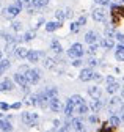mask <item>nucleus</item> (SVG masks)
<instances>
[{
	"mask_svg": "<svg viewBox=\"0 0 124 132\" xmlns=\"http://www.w3.org/2000/svg\"><path fill=\"white\" fill-rule=\"evenodd\" d=\"M65 16H66V19L71 18V16H72V11H71V10H66V11H65Z\"/></svg>",
	"mask_w": 124,
	"mask_h": 132,
	"instance_id": "nucleus-47",
	"label": "nucleus"
},
{
	"mask_svg": "<svg viewBox=\"0 0 124 132\" xmlns=\"http://www.w3.org/2000/svg\"><path fill=\"white\" fill-rule=\"evenodd\" d=\"M104 33H105V36H107V38H112V36L115 35V31H113V28H112V27L105 28V31H104Z\"/></svg>",
	"mask_w": 124,
	"mask_h": 132,
	"instance_id": "nucleus-32",
	"label": "nucleus"
},
{
	"mask_svg": "<svg viewBox=\"0 0 124 132\" xmlns=\"http://www.w3.org/2000/svg\"><path fill=\"white\" fill-rule=\"evenodd\" d=\"M124 46H122V43H119L118 44V47H116V60H119V61H122L124 60Z\"/></svg>",
	"mask_w": 124,
	"mask_h": 132,
	"instance_id": "nucleus-19",
	"label": "nucleus"
},
{
	"mask_svg": "<svg viewBox=\"0 0 124 132\" xmlns=\"http://www.w3.org/2000/svg\"><path fill=\"white\" fill-rule=\"evenodd\" d=\"M119 123H121V118H119V117H116V115H112V117H110V124H112L113 127H118Z\"/></svg>",
	"mask_w": 124,
	"mask_h": 132,
	"instance_id": "nucleus-27",
	"label": "nucleus"
},
{
	"mask_svg": "<svg viewBox=\"0 0 124 132\" xmlns=\"http://www.w3.org/2000/svg\"><path fill=\"white\" fill-rule=\"evenodd\" d=\"M91 76H93V69H91V68H85V69H82V72L79 74V79H80L82 82H88V80H91Z\"/></svg>",
	"mask_w": 124,
	"mask_h": 132,
	"instance_id": "nucleus-7",
	"label": "nucleus"
},
{
	"mask_svg": "<svg viewBox=\"0 0 124 132\" xmlns=\"http://www.w3.org/2000/svg\"><path fill=\"white\" fill-rule=\"evenodd\" d=\"M50 49H52L55 54H61V52H63V49H61V44H60L57 39H52V43H50Z\"/></svg>",
	"mask_w": 124,
	"mask_h": 132,
	"instance_id": "nucleus-15",
	"label": "nucleus"
},
{
	"mask_svg": "<svg viewBox=\"0 0 124 132\" xmlns=\"http://www.w3.org/2000/svg\"><path fill=\"white\" fill-rule=\"evenodd\" d=\"M3 71H5V69L2 68V66H0V76H2V74H3Z\"/></svg>",
	"mask_w": 124,
	"mask_h": 132,
	"instance_id": "nucleus-51",
	"label": "nucleus"
},
{
	"mask_svg": "<svg viewBox=\"0 0 124 132\" xmlns=\"http://www.w3.org/2000/svg\"><path fill=\"white\" fill-rule=\"evenodd\" d=\"M14 80H16V84H19L21 87H25V85H28V82H27L25 76H24V74H21V72L14 74Z\"/></svg>",
	"mask_w": 124,
	"mask_h": 132,
	"instance_id": "nucleus-11",
	"label": "nucleus"
},
{
	"mask_svg": "<svg viewBox=\"0 0 124 132\" xmlns=\"http://www.w3.org/2000/svg\"><path fill=\"white\" fill-rule=\"evenodd\" d=\"M115 2H118V3H119V2H121V0H115Z\"/></svg>",
	"mask_w": 124,
	"mask_h": 132,
	"instance_id": "nucleus-53",
	"label": "nucleus"
},
{
	"mask_svg": "<svg viewBox=\"0 0 124 132\" xmlns=\"http://www.w3.org/2000/svg\"><path fill=\"white\" fill-rule=\"evenodd\" d=\"M98 121V117H96V115H91V117H90V123H96Z\"/></svg>",
	"mask_w": 124,
	"mask_h": 132,
	"instance_id": "nucleus-46",
	"label": "nucleus"
},
{
	"mask_svg": "<svg viewBox=\"0 0 124 132\" xmlns=\"http://www.w3.org/2000/svg\"><path fill=\"white\" fill-rule=\"evenodd\" d=\"M41 57H44V52H38V51H28L27 52V58L30 60V63H36Z\"/></svg>",
	"mask_w": 124,
	"mask_h": 132,
	"instance_id": "nucleus-6",
	"label": "nucleus"
},
{
	"mask_svg": "<svg viewBox=\"0 0 124 132\" xmlns=\"http://www.w3.org/2000/svg\"><path fill=\"white\" fill-rule=\"evenodd\" d=\"M96 51H98V44H96V43H93V44H90V49H88V54H90V55H94V54H96Z\"/></svg>",
	"mask_w": 124,
	"mask_h": 132,
	"instance_id": "nucleus-31",
	"label": "nucleus"
},
{
	"mask_svg": "<svg viewBox=\"0 0 124 132\" xmlns=\"http://www.w3.org/2000/svg\"><path fill=\"white\" fill-rule=\"evenodd\" d=\"M79 28H80L79 22H72V24H71V31H72V33H77V31H79Z\"/></svg>",
	"mask_w": 124,
	"mask_h": 132,
	"instance_id": "nucleus-33",
	"label": "nucleus"
},
{
	"mask_svg": "<svg viewBox=\"0 0 124 132\" xmlns=\"http://www.w3.org/2000/svg\"><path fill=\"white\" fill-rule=\"evenodd\" d=\"M0 109H2V110H8V109H10V105H8V104H5V102H0Z\"/></svg>",
	"mask_w": 124,
	"mask_h": 132,
	"instance_id": "nucleus-45",
	"label": "nucleus"
},
{
	"mask_svg": "<svg viewBox=\"0 0 124 132\" xmlns=\"http://www.w3.org/2000/svg\"><path fill=\"white\" fill-rule=\"evenodd\" d=\"M0 60H2V58H0ZM0 66H2L3 69H8L10 66H11V63H10V60H2V63H0Z\"/></svg>",
	"mask_w": 124,
	"mask_h": 132,
	"instance_id": "nucleus-34",
	"label": "nucleus"
},
{
	"mask_svg": "<svg viewBox=\"0 0 124 132\" xmlns=\"http://www.w3.org/2000/svg\"><path fill=\"white\" fill-rule=\"evenodd\" d=\"M72 112H74V105L68 101V102H66V107H65V115H66V117H71Z\"/></svg>",
	"mask_w": 124,
	"mask_h": 132,
	"instance_id": "nucleus-26",
	"label": "nucleus"
},
{
	"mask_svg": "<svg viewBox=\"0 0 124 132\" xmlns=\"http://www.w3.org/2000/svg\"><path fill=\"white\" fill-rule=\"evenodd\" d=\"M69 126H72L75 130H83V123H82V120L80 118H74L72 121H71V124Z\"/></svg>",
	"mask_w": 124,
	"mask_h": 132,
	"instance_id": "nucleus-13",
	"label": "nucleus"
},
{
	"mask_svg": "<svg viewBox=\"0 0 124 132\" xmlns=\"http://www.w3.org/2000/svg\"><path fill=\"white\" fill-rule=\"evenodd\" d=\"M118 88H119V84H116V82H112V84H108V87H107V93L113 94V93L118 91Z\"/></svg>",
	"mask_w": 124,
	"mask_h": 132,
	"instance_id": "nucleus-21",
	"label": "nucleus"
},
{
	"mask_svg": "<svg viewBox=\"0 0 124 132\" xmlns=\"http://www.w3.org/2000/svg\"><path fill=\"white\" fill-rule=\"evenodd\" d=\"M49 107H50V110L55 112V113H58V112L61 110V102L58 101V97H52V99H50V101H49Z\"/></svg>",
	"mask_w": 124,
	"mask_h": 132,
	"instance_id": "nucleus-8",
	"label": "nucleus"
},
{
	"mask_svg": "<svg viewBox=\"0 0 124 132\" xmlns=\"http://www.w3.org/2000/svg\"><path fill=\"white\" fill-rule=\"evenodd\" d=\"M22 121L28 126H36V121H38V115L36 113H30V112H25L22 113Z\"/></svg>",
	"mask_w": 124,
	"mask_h": 132,
	"instance_id": "nucleus-3",
	"label": "nucleus"
},
{
	"mask_svg": "<svg viewBox=\"0 0 124 132\" xmlns=\"http://www.w3.org/2000/svg\"><path fill=\"white\" fill-rule=\"evenodd\" d=\"M80 64H82V60H80V58H74V61H72V66H75V68H79Z\"/></svg>",
	"mask_w": 124,
	"mask_h": 132,
	"instance_id": "nucleus-38",
	"label": "nucleus"
},
{
	"mask_svg": "<svg viewBox=\"0 0 124 132\" xmlns=\"http://www.w3.org/2000/svg\"><path fill=\"white\" fill-rule=\"evenodd\" d=\"M24 76H25V79H27V82H28V85H35V84H38L39 79H41L38 69H30V68L25 71Z\"/></svg>",
	"mask_w": 124,
	"mask_h": 132,
	"instance_id": "nucleus-1",
	"label": "nucleus"
},
{
	"mask_svg": "<svg viewBox=\"0 0 124 132\" xmlns=\"http://www.w3.org/2000/svg\"><path fill=\"white\" fill-rule=\"evenodd\" d=\"M77 22H79V25H85V24H86V18H85V16H80Z\"/></svg>",
	"mask_w": 124,
	"mask_h": 132,
	"instance_id": "nucleus-40",
	"label": "nucleus"
},
{
	"mask_svg": "<svg viewBox=\"0 0 124 132\" xmlns=\"http://www.w3.org/2000/svg\"><path fill=\"white\" fill-rule=\"evenodd\" d=\"M55 18H57V22H63V21L66 19V16H65V11L58 10V11L55 13Z\"/></svg>",
	"mask_w": 124,
	"mask_h": 132,
	"instance_id": "nucleus-29",
	"label": "nucleus"
},
{
	"mask_svg": "<svg viewBox=\"0 0 124 132\" xmlns=\"http://www.w3.org/2000/svg\"><path fill=\"white\" fill-rule=\"evenodd\" d=\"M47 3H49V0H32V5L35 8H42V6H46Z\"/></svg>",
	"mask_w": 124,
	"mask_h": 132,
	"instance_id": "nucleus-23",
	"label": "nucleus"
},
{
	"mask_svg": "<svg viewBox=\"0 0 124 132\" xmlns=\"http://www.w3.org/2000/svg\"><path fill=\"white\" fill-rule=\"evenodd\" d=\"M14 49H16V41H8L5 46V51L10 54H14Z\"/></svg>",
	"mask_w": 124,
	"mask_h": 132,
	"instance_id": "nucleus-24",
	"label": "nucleus"
},
{
	"mask_svg": "<svg viewBox=\"0 0 124 132\" xmlns=\"http://www.w3.org/2000/svg\"><path fill=\"white\" fill-rule=\"evenodd\" d=\"M11 27H13V30H14V31H19V30L22 28V24H21V22H13V24H11Z\"/></svg>",
	"mask_w": 124,
	"mask_h": 132,
	"instance_id": "nucleus-36",
	"label": "nucleus"
},
{
	"mask_svg": "<svg viewBox=\"0 0 124 132\" xmlns=\"http://www.w3.org/2000/svg\"><path fill=\"white\" fill-rule=\"evenodd\" d=\"M101 107H102L101 99H99V97H93V101H91V104H90V109L96 113V112H99V110H101Z\"/></svg>",
	"mask_w": 124,
	"mask_h": 132,
	"instance_id": "nucleus-9",
	"label": "nucleus"
},
{
	"mask_svg": "<svg viewBox=\"0 0 124 132\" xmlns=\"http://www.w3.org/2000/svg\"><path fill=\"white\" fill-rule=\"evenodd\" d=\"M44 93L49 96V99H52V97H58V90H57V88H52V87H50V88H47Z\"/></svg>",
	"mask_w": 124,
	"mask_h": 132,
	"instance_id": "nucleus-22",
	"label": "nucleus"
},
{
	"mask_svg": "<svg viewBox=\"0 0 124 132\" xmlns=\"http://www.w3.org/2000/svg\"><path fill=\"white\" fill-rule=\"evenodd\" d=\"M27 102H28V104H32V105H38V99H36V96H30Z\"/></svg>",
	"mask_w": 124,
	"mask_h": 132,
	"instance_id": "nucleus-37",
	"label": "nucleus"
},
{
	"mask_svg": "<svg viewBox=\"0 0 124 132\" xmlns=\"http://www.w3.org/2000/svg\"><path fill=\"white\" fill-rule=\"evenodd\" d=\"M27 52H28V49H25V47H16L14 49V55H16L19 60L27 58Z\"/></svg>",
	"mask_w": 124,
	"mask_h": 132,
	"instance_id": "nucleus-10",
	"label": "nucleus"
},
{
	"mask_svg": "<svg viewBox=\"0 0 124 132\" xmlns=\"http://www.w3.org/2000/svg\"><path fill=\"white\" fill-rule=\"evenodd\" d=\"M54 124H55V129H58V126H60V121H58V120H55V123H54Z\"/></svg>",
	"mask_w": 124,
	"mask_h": 132,
	"instance_id": "nucleus-50",
	"label": "nucleus"
},
{
	"mask_svg": "<svg viewBox=\"0 0 124 132\" xmlns=\"http://www.w3.org/2000/svg\"><path fill=\"white\" fill-rule=\"evenodd\" d=\"M68 101H69L72 105H79L80 102H83V101H85V99H83L82 96H79V94H74V96H71V97L68 99Z\"/></svg>",
	"mask_w": 124,
	"mask_h": 132,
	"instance_id": "nucleus-18",
	"label": "nucleus"
},
{
	"mask_svg": "<svg viewBox=\"0 0 124 132\" xmlns=\"http://www.w3.org/2000/svg\"><path fill=\"white\" fill-rule=\"evenodd\" d=\"M21 105H22L21 102H16V104H13V109H16V110H17V109H21Z\"/></svg>",
	"mask_w": 124,
	"mask_h": 132,
	"instance_id": "nucleus-48",
	"label": "nucleus"
},
{
	"mask_svg": "<svg viewBox=\"0 0 124 132\" xmlns=\"http://www.w3.org/2000/svg\"><path fill=\"white\" fill-rule=\"evenodd\" d=\"M102 46H104L105 49H112V47H113V41H112V38H105V39L102 41Z\"/></svg>",
	"mask_w": 124,
	"mask_h": 132,
	"instance_id": "nucleus-30",
	"label": "nucleus"
},
{
	"mask_svg": "<svg viewBox=\"0 0 124 132\" xmlns=\"http://www.w3.org/2000/svg\"><path fill=\"white\" fill-rule=\"evenodd\" d=\"M13 82L10 80V79H5L2 84H0V91H10V90H13Z\"/></svg>",
	"mask_w": 124,
	"mask_h": 132,
	"instance_id": "nucleus-12",
	"label": "nucleus"
},
{
	"mask_svg": "<svg viewBox=\"0 0 124 132\" xmlns=\"http://www.w3.org/2000/svg\"><path fill=\"white\" fill-rule=\"evenodd\" d=\"M96 38H98V35H96L94 31H88L86 35H85V43L93 44V43H96Z\"/></svg>",
	"mask_w": 124,
	"mask_h": 132,
	"instance_id": "nucleus-16",
	"label": "nucleus"
},
{
	"mask_svg": "<svg viewBox=\"0 0 124 132\" xmlns=\"http://www.w3.org/2000/svg\"><path fill=\"white\" fill-rule=\"evenodd\" d=\"M19 13H21V11H19L16 6H14V5H11V6H6V8L3 10V16H5L6 19H14V18H16V16H17Z\"/></svg>",
	"mask_w": 124,
	"mask_h": 132,
	"instance_id": "nucleus-4",
	"label": "nucleus"
},
{
	"mask_svg": "<svg viewBox=\"0 0 124 132\" xmlns=\"http://www.w3.org/2000/svg\"><path fill=\"white\" fill-rule=\"evenodd\" d=\"M115 38L119 41V43H122V39H124V36H122V33H116V35H115Z\"/></svg>",
	"mask_w": 124,
	"mask_h": 132,
	"instance_id": "nucleus-44",
	"label": "nucleus"
},
{
	"mask_svg": "<svg viewBox=\"0 0 124 132\" xmlns=\"http://www.w3.org/2000/svg\"><path fill=\"white\" fill-rule=\"evenodd\" d=\"M14 6H16V8H17V10H19V11H21V10H22V6H24V5H22V3H21V2H19V0H16V2H14Z\"/></svg>",
	"mask_w": 124,
	"mask_h": 132,
	"instance_id": "nucleus-43",
	"label": "nucleus"
},
{
	"mask_svg": "<svg viewBox=\"0 0 124 132\" xmlns=\"http://www.w3.org/2000/svg\"><path fill=\"white\" fill-rule=\"evenodd\" d=\"M58 27H61V22H47L46 24V30L47 31H55Z\"/></svg>",
	"mask_w": 124,
	"mask_h": 132,
	"instance_id": "nucleus-20",
	"label": "nucleus"
},
{
	"mask_svg": "<svg viewBox=\"0 0 124 132\" xmlns=\"http://www.w3.org/2000/svg\"><path fill=\"white\" fill-rule=\"evenodd\" d=\"M68 55L71 58H82V55H83V47H82V44L80 43L72 44L69 47V51H68Z\"/></svg>",
	"mask_w": 124,
	"mask_h": 132,
	"instance_id": "nucleus-2",
	"label": "nucleus"
},
{
	"mask_svg": "<svg viewBox=\"0 0 124 132\" xmlns=\"http://www.w3.org/2000/svg\"><path fill=\"white\" fill-rule=\"evenodd\" d=\"M107 18V13L102 10V8H96L94 11H93V19L98 21V22H104Z\"/></svg>",
	"mask_w": 124,
	"mask_h": 132,
	"instance_id": "nucleus-5",
	"label": "nucleus"
},
{
	"mask_svg": "<svg viewBox=\"0 0 124 132\" xmlns=\"http://www.w3.org/2000/svg\"><path fill=\"white\" fill-rule=\"evenodd\" d=\"M19 2L25 6H32V0H19Z\"/></svg>",
	"mask_w": 124,
	"mask_h": 132,
	"instance_id": "nucleus-42",
	"label": "nucleus"
},
{
	"mask_svg": "<svg viewBox=\"0 0 124 132\" xmlns=\"http://www.w3.org/2000/svg\"><path fill=\"white\" fill-rule=\"evenodd\" d=\"M35 35H36V33H35V30H28L27 33H25V35H24V41H32L33 38H35Z\"/></svg>",
	"mask_w": 124,
	"mask_h": 132,
	"instance_id": "nucleus-28",
	"label": "nucleus"
},
{
	"mask_svg": "<svg viewBox=\"0 0 124 132\" xmlns=\"http://www.w3.org/2000/svg\"><path fill=\"white\" fill-rule=\"evenodd\" d=\"M91 80H102V76L101 74H94V72H93V76H91Z\"/></svg>",
	"mask_w": 124,
	"mask_h": 132,
	"instance_id": "nucleus-39",
	"label": "nucleus"
},
{
	"mask_svg": "<svg viewBox=\"0 0 124 132\" xmlns=\"http://www.w3.org/2000/svg\"><path fill=\"white\" fill-rule=\"evenodd\" d=\"M101 88L99 87H91V88H88V94L91 96V97H101Z\"/></svg>",
	"mask_w": 124,
	"mask_h": 132,
	"instance_id": "nucleus-17",
	"label": "nucleus"
},
{
	"mask_svg": "<svg viewBox=\"0 0 124 132\" xmlns=\"http://www.w3.org/2000/svg\"><path fill=\"white\" fill-rule=\"evenodd\" d=\"M88 64H90V66H96V64H98V60H96V58H93V57H91V58L88 60Z\"/></svg>",
	"mask_w": 124,
	"mask_h": 132,
	"instance_id": "nucleus-41",
	"label": "nucleus"
},
{
	"mask_svg": "<svg viewBox=\"0 0 124 132\" xmlns=\"http://www.w3.org/2000/svg\"><path fill=\"white\" fill-rule=\"evenodd\" d=\"M94 3H98L101 6H107V5H110V0H94Z\"/></svg>",
	"mask_w": 124,
	"mask_h": 132,
	"instance_id": "nucleus-35",
	"label": "nucleus"
},
{
	"mask_svg": "<svg viewBox=\"0 0 124 132\" xmlns=\"http://www.w3.org/2000/svg\"><path fill=\"white\" fill-rule=\"evenodd\" d=\"M44 68H46V69H54V68H55V60L44 55Z\"/></svg>",
	"mask_w": 124,
	"mask_h": 132,
	"instance_id": "nucleus-14",
	"label": "nucleus"
},
{
	"mask_svg": "<svg viewBox=\"0 0 124 132\" xmlns=\"http://www.w3.org/2000/svg\"><path fill=\"white\" fill-rule=\"evenodd\" d=\"M0 58H2V51H0Z\"/></svg>",
	"mask_w": 124,
	"mask_h": 132,
	"instance_id": "nucleus-52",
	"label": "nucleus"
},
{
	"mask_svg": "<svg viewBox=\"0 0 124 132\" xmlns=\"http://www.w3.org/2000/svg\"><path fill=\"white\" fill-rule=\"evenodd\" d=\"M107 82H108V84H112V82H115V79H113V77H110V76H108V77H107Z\"/></svg>",
	"mask_w": 124,
	"mask_h": 132,
	"instance_id": "nucleus-49",
	"label": "nucleus"
},
{
	"mask_svg": "<svg viewBox=\"0 0 124 132\" xmlns=\"http://www.w3.org/2000/svg\"><path fill=\"white\" fill-rule=\"evenodd\" d=\"M0 129H2V130H11L13 126H11L10 121H6V120H0Z\"/></svg>",
	"mask_w": 124,
	"mask_h": 132,
	"instance_id": "nucleus-25",
	"label": "nucleus"
}]
</instances>
